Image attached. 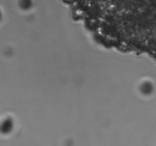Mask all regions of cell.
Returning a JSON list of instances; mask_svg holds the SVG:
<instances>
[{"mask_svg":"<svg viewBox=\"0 0 156 146\" xmlns=\"http://www.w3.org/2000/svg\"><path fill=\"white\" fill-rule=\"evenodd\" d=\"M11 122L9 121V120H5L3 123H2L1 126H0V131L3 133H6L9 131L11 129L12 124Z\"/></svg>","mask_w":156,"mask_h":146,"instance_id":"obj_1","label":"cell"},{"mask_svg":"<svg viewBox=\"0 0 156 146\" xmlns=\"http://www.w3.org/2000/svg\"><path fill=\"white\" fill-rule=\"evenodd\" d=\"M0 18H1V15H0Z\"/></svg>","mask_w":156,"mask_h":146,"instance_id":"obj_2","label":"cell"}]
</instances>
